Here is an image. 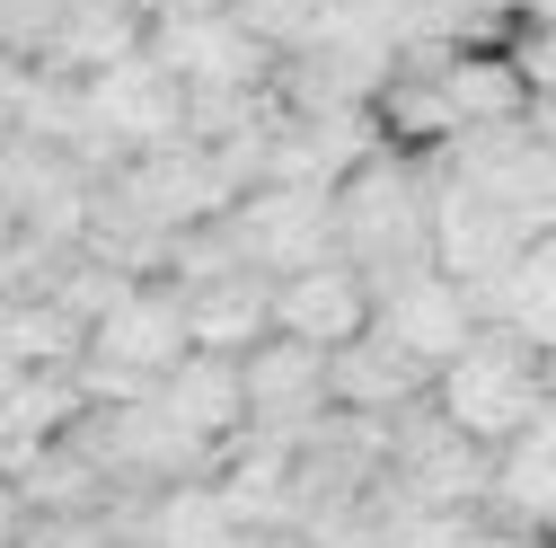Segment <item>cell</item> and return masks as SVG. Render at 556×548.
<instances>
[{
	"label": "cell",
	"instance_id": "6da1fadb",
	"mask_svg": "<svg viewBox=\"0 0 556 548\" xmlns=\"http://www.w3.org/2000/svg\"><path fill=\"white\" fill-rule=\"evenodd\" d=\"M336 231H344V257L371 274V292L415 274V265H442L433 257V151L380 142L336 186Z\"/></svg>",
	"mask_w": 556,
	"mask_h": 548
},
{
	"label": "cell",
	"instance_id": "7a4b0ae2",
	"mask_svg": "<svg viewBox=\"0 0 556 548\" xmlns=\"http://www.w3.org/2000/svg\"><path fill=\"white\" fill-rule=\"evenodd\" d=\"M547 381H556V354L547 346H530V336L504 327V319H477V336L433 372V398H442V416L459 434H477V443L504 451L547 407Z\"/></svg>",
	"mask_w": 556,
	"mask_h": 548
},
{
	"label": "cell",
	"instance_id": "3957f363",
	"mask_svg": "<svg viewBox=\"0 0 556 548\" xmlns=\"http://www.w3.org/2000/svg\"><path fill=\"white\" fill-rule=\"evenodd\" d=\"M194 354V327H186V292L168 274H142L80 346V389L89 407H124V398H151L177 363Z\"/></svg>",
	"mask_w": 556,
	"mask_h": 548
},
{
	"label": "cell",
	"instance_id": "277c9868",
	"mask_svg": "<svg viewBox=\"0 0 556 548\" xmlns=\"http://www.w3.org/2000/svg\"><path fill=\"white\" fill-rule=\"evenodd\" d=\"M521 248H530V222L433 151V257H442V274H459V284L477 292V310H485V292L504 284V265Z\"/></svg>",
	"mask_w": 556,
	"mask_h": 548
},
{
	"label": "cell",
	"instance_id": "5b68a950",
	"mask_svg": "<svg viewBox=\"0 0 556 548\" xmlns=\"http://www.w3.org/2000/svg\"><path fill=\"white\" fill-rule=\"evenodd\" d=\"M230 231L239 248L283 284V274L318 265V257H344V231H336V186H301V177H256L239 203H230Z\"/></svg>",
	"mask_w": 556,
	"mask_h": 548
},
{
	"label": "cell",
	"instance_id": "8992f818",
	"mask_svg": "<svg viewBox=\"0 0 556 548\" xmlns=\"http://www.w3.org/2000/svg\"><path fill=\"white\" fill-rule=\"evenodd\" d=\"M239 372H248V434H283V443H301L318 416H327V346H309V336H256V346L239 354Z\"/></svg>",
	"mask_w": 556,
	"mask_h": 548
},
{
	"label": "cell",
	"instance_id": "52a82bcc",
	"mask_svg": "<svg viewBox=\"0 0 556 548\" xmlns=\"http://www.w3.org/2000/svg\"><path fill=\"white\" fill-rule=\"evenodd\" d=\"M477 292L459 284V274H442V265H415V274H397V284H380L371 292V327L380 336H397V346L406 354H425L433 372L468 346V336H477Z\"/></svg>",
	"mask_w": 556,
	"mask_h": 548
},
{
	"label": "cell",
	"instance_id": "ba28073f",
	"mask_svg": "<svg viewBox=\"0 0 556 548\" xmlns=\"http://www.w3.org/2000/svg\"><path fill=\"white\" fill-rule=\"evenodd\" d=\"M151 53L186 89H265L274 80V53L239 10H203V18H177V27H151Z\"/></svg>",
	"mask_w": 556,
	"mask_h": 548
},
{
	"label": "cell",
	"instance_id": "9c48e42d",
	"mask_svg": "<svg viewBox=\"0 0 556 548\" xmlns=\"http://www.w3.org/2000/svg\"><path fill=\"white\" fill-rule=\"evenodd\" d=\"M274 327L283 336H309V346H344V336H363L371 327V274L354 257H318L301 274H283L274 284Z\"/></svg>",
	"mask_w": 556,
	"mask_h": 548
},
{
	"label": "cell",
	"instance_id": "30bf717a",
	"mask_svg": "<svg viewBox=\"0 0 556 548\" xmlns=\"http://www.w3.org/2000/svg\"><path fill=\"white\" fill-rule=\"evenodd\" d=\"M425 389H433V363L406 354L397 336H380V327L344 336V346L327 354V398L354 407V416H397V407H415Z\"/></svg>",
	"mask_w": 556,
	"mask_h": 548
},
{
	"label": "cell",
	"instance_id": "8fae6325",
	"mask_svg": "<svg viewBox=\"0 0 556 548\" xmlns=\"http://www.w3.org/2000/svg\"><path fill=\"white\" fill-rule=\"evenodd\" d=\"M168 416L194 434V443H213V451H230L239 434H248V372H239V354H213V346H194L160 389H151Z\"/></svg>",
	"mask_w": 556,
	"mask_h": 548
},
{
	"label": "cell",
	"instance_id": "7c38bea8",
	"mask_svg": "<svg viewBox=\"0 0 556 548\" xmlns=\"http://www.w3.org/2000/svg\"><path fill=\"white\" fill-rule=\"evenodd\" d=\"M186 327H194V346H213V354H248L256 336H274V274H213V284H194L186 292Z\"/></svg>",
	"mask_w": 556,
	"mask_h": 548
},
{
	"label": "cell",
	"instance_id": "4fadbf2b",
	"mask_svg": "<svg viewBox=\"0 0 556 548\" xmlns=\"http://www.w3.org/2000/svg\"><path fill=\"white\" fill-rule=\"evenodd\" d=\"M142 531H151L160 548H239V539H248V522H239V505L222 496V477H213V469H203V477H177V487H160L151 513H142Z\"/></svg>",
	"mask_w": 556,
	"mask_h": 548
},
{
	"label": "cell",
	"instance_id": "5bb4252c",
	"mask_svg": "<svg viewBox=\"0 0 556 548\" xmlns=\"http://www.w3.org/2000/svg\"><path fill=\"white\" fill-rule=\"evenodd\" d=\"M485 319L521 327L530 346H547V354H556V231H530V248L504 265V284L485 292Z\"/></svg>",
	"mask_w": 556,
	"mask_h": 548
},
{
	"label": "cell",
	"instance_id": "9a60e30c",
	"mask_svg": "<svg viewBox=\"0 0 556 548\" xmlns=\"http://www.w3.org/2000/svg\"><path fill=\"white\" fill-rule=\"evenodd\" d=\"M132 284H142L132 265H115V257H98V248H72V265H62V284H53V301L72 310L80 327H98V319H106Z\"/></svg>",
	"mask_w": 556,
	"mask_h": 548
},
{
	"label": "cell",
	"instance_id": "2e32d148",
	"mask_svg": "<svg viewBox=\"0 0 556 548\" xmlns=\"http://www.w3.org/2000/svg\"><path fill=\"white\" fill-rule=\"evenodd\" d=\"M504 53H513V72H521L530 98H556V18H513Z\"/></svg>",
	"mask_w": 556,
	"mask_h": 548
},
{
	"label": "cell",
	"instance_id": "e0dca14e",
	"mask_svg": "<svg viewBox=\"0 0 556 548\" xmlns=\"http://www.w3.org/2000/svg\"><path fill=\"white\" fill-rule=\"evenodd\" d=\"M27 531H36L27 487H18V477H0V548H27Z\"/></svg>",
	"mask_w": 556,
	"mask_h": 548
},
{
	"label": "cell",
	"instance_id": "ac0fdd59",
	"mask_svg": "<svg viewBox=\"0 0 556 548\" xmlns=\"http://www.w3.org/2000/svg\"><path fill=\"white\" fill-rule=\"evenodd\" d=\"M203 10H230V0H142L151 27H177V18H203Z\"/></svg>",
	"mask_w": 556,
	"mask_h": 548
},
{
	"label": "cell",
	"instance_id": "d6986e66",
	"mask_svg": "<svg viewBox=\"0 0 556 548\" xmlns=\"http://www.w3.org/2000/svg\"><path fill=\"white\" fill-rule=\"evenodd\" d=\"M530 434H539V443H556V381H547V407L530 416Z\"/></svg>",
	"mask_w": 556,
	"mask_h": 548
},
{
	"label": "cell",
	"instance_id": "ffe728a7",
	"mask_svg": "<svg viewBox=\"0 0 556 548\" xmlns=\"http://www.w3.org/2000/svg\"><path fill=\"white\" fill-rule=\"evenodd\" d=\"M539 548H556V531H547V539H539Z\"/></svg>",
	"mask_w": 556,
	"mask_h": 548
}]
</instances>
